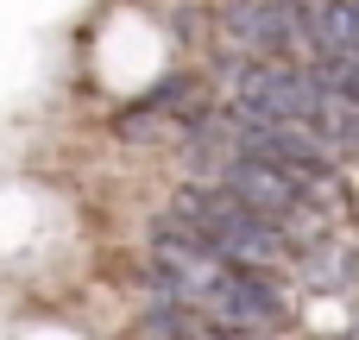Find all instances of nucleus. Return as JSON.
I'll return each mask as SVG.
<instances>
[{
  "instance_id": "nucleus-2",
  "label": "nucleus",
  "mask_w": 359,
  "mask_h": 340,
  "mask_svg": "<svg viewBox=\"0 0 359 340\" xmlns=\"http://www.w3.org/2000/svg\"><path fill=\"white\" fill-rule=\"evenodd\" d=\"M196 309H208L215 334H265L284 322V290L259 265H221Z\"/></svg>"
},
{
  "instance_id": "nucleus-3",
  "label": "nucleus",
  "mask_w": 359,
  "mask_h": 340,
  "mask_svg": "<svg viewBox=\"0 0 359 340\" xmlns=\"http://www.w3.org/2000/svg\"><path fill=\"white\" fill-rule=\"evenodd\" d=\"M221 19V38L246 57H284V50H303V32H297V6L290 0H221L215 6Z\"/></svg>"
},
{
  "instance_id": "nucleus-4",
  "label": "nucleus",
  "mask_w": 359,
  "mask_h": 340,
  "mask_svg": "<svg viewBox=\"0 0 359 340\" xmlns=\"http://www.w3.org/2000/svg\"><path fill=\"white\" fill-rule=\"evenodd\" d=\"M215 183L233 189V196H240L246 208H259L265 221H278L290 202L309 196V183H303L297 170H284V164H271V158H252V151H227L221 170H215Z\"/></svg>"
},
{
  "instance_id": "nucleus-1",
  "label": "nucleus",
  "mask_w": 359,
  "mask_h": 340,
  "mask_svg": "<svg viewBox=\"0 0 359 340\" xmlns=\"http://www.w3.org/2000/svg\"><path fill=\"white\" fill-rule=\"evenodd\" d=\"M215 76H221L233 107L265 114V120H316L322 101H328V88L309 63H278V57H246L240 50V57H221Z\"/></svg>"
}]
</instances>
